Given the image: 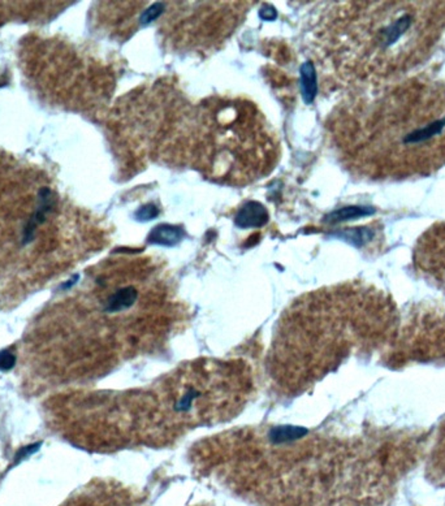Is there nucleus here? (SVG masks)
<instances>
[{"label":"nucleus","instance_id":"nucleus-1","mask_svg":"<svg viewBox=\"0 0 445 506\" xmlns=\"http://www.w3.org/2000/svg\"><path fill=\"white\" fill-rule=\"evenodd\" d=\"M338 142L352 168L376 181L427 178L445 167V81L410 76L345 107Z\"/></svg>","mask_w":445,"mask_h":506},{"label":"nucleus","instance_id":"nucleus-2","mask_svg":"<svg viewBox=\"0 0 445 506\" xmlns=\"http://www.w3.org/2000/svg\"><path fill=\"white\" fill-rule=\"evenodd\" d=\"M445 33V1L357 4L341 32L344 59L356 80L379 88L410 77Z\"/></svg>","mask_w":445,"mask_h":506},{"label":"nucleus","instance_id":"nucleus-3","mask_svg":"<svg viewBox=\"0 0 445 506\" xmlns=\"http://www.w3.org/2000/svg\"><path fill=\"white\" fill-rule=\"evenodd\" d=\"M413 263L419 275L445 291V220L422 233L414 246Z\"/></svg>","mask_w":445,"mask_h":506},{"label":"nucleus","instance_id":"nucleus-4","mask_svg":"<svg viewBox=\"0 0 445 506\" xmlns=\"http://www.w3.org/2000/svg\"><path fill=\"white\" fill-rule=\"evenodd\" d=\"M268 222L267 208L257 201L246 202L236 213L234 224L239 228H253L262 227Z\"/></svg>","mask_w":445,"mask_h":506},{"label":"nucleus","instance_id":"nucleus-5","mask_svg":"<svg viewBox=\"0 0 445 506\" xmlns=\"http://www.w3.org/2000/svg\"><path fill=\"white\" fill-rule=\"evenodd\" d=\"M184 231L169 224H161L157 225L149 234L147 242L152 245H161V246H175L180 241L182 240Z\"/></svg>","mask_w":445,"mask_h":506},{"label":"nucleus","instance_id":"nucleus-6","mask_svg":"<svg viewBox=\"0 0 445 506\" xmlns=\"http://www.w3.org/2000/svg\"><path fill=\"white\" fill-rule=\"evenodd\" d=\"M301 91L305 103L310 105L317 95V73L312 62H306L301 67Z\"/></svg>","mask_w":445,"mask_h":506},{"label":"nucleus","instance_id":"nucleus-7","mask_svg":"<svg viewBox=\"0 0 445 506\" xmlns=\"http://www.w3.org/2000/svg\"><path fill=\"white\" fill-rule=\"evenodd\" d=\"M98 505L95 506H140L135 498L124 492H114L107 496L100 498Z\"/></svg>","mask_w":445,"mask_h":506},{"label":"nucleus","instance_id":"nucleus-8","mask_svg":"<svg viewBox=\"0 0 445 506\" xmlns=\"http://www.w3.org/2000/svg\"><path fill=\"white\" fill-rule=\"evenodd\" d=\"M163 9H164L163 3H155V4H152V7H149V8L146 9L142 15H141V18H140L141 25H149L154 20H157V18L161 16Z\"/></svg>","mask_w":445,"mask_h":506},{"label":"nucleus","instance_id":"nucleus-9","mask_svg":"<svg viewBox=\"0 0 445 506\" xmlns=\"http://www.w3.org/2000/svg\"><path fill=\"white\" fill-rule=\"evenodd\" d=\"M158 213H159V208L155 204H145L135 213V219L138 222H150L158 216Z\"/></svg>","mask_w":445,"mask_h":506},{"label":"nucleus","instance_id":"nucleus-10","mask_svg":"<svg viewBox=\"0 0 445 506\" xmlns=\"http://www.w3.org/2000/svg\"><path fill=\"white\" fill-rule=\"evenodd\" d=\"M16 366V355L12 350L3 349L0 350V371L6 373Z\"/></svg>","mask_w":445,"mask_h":506},{"label":"nucleus","instance_id":"nucleus-11","mask_svg":"<svg viewBox=\"0 0 445 506\" xmlns=\"http://www.w3.org/2000/svg\"><path fill=\"white\" fill-rule=\"evenodd\" d=\"M41 446H42V441H38L34 444L27 445V446L18 449V453L15 455V465H18V462L24 461V460H27V457L36 454L41 449Z\"/></svg>","mask_w":445,"mask_h":506},{"label":"nucleus","instance_id":"nucleus-12","mask_svg":"<svg viewBox=\"0 0 445 506\" xmlns=\"http://www.w3.org/2000/svg\"><path fill=\"white\" fill-rule=\"evenodd\" d=\"M259 16L266 21H272L277 18V11L271 6H265L259 11Z\"/></svg>","mask_w":445,"mask_h":506},{"label":"nucleus","instance_id":"nucleus-13","mask_svg":"<svg viewBox=\"0 0 445 506\" xmlns=\"http://www.w3.org/2000/svg\"><path fill=\"white\" fill-rule=\"evenodd\" d=\"M77 280H79V276H73V279H71L69 281H67L65 284H62V286H60V289H62V291H65V289H69V288H72L73 285L77 283Z\"/></svg>","mask_w":445,"mask_h":506}]
</instances>
